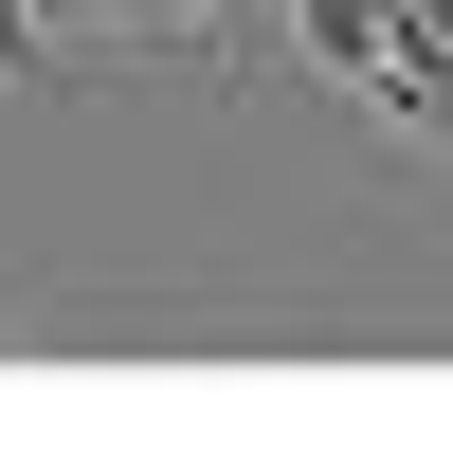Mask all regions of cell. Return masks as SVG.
I'll return each instance as SVG.
<instances>
[{"label": "cell", "mask_w": 453, "mask_h": 453, "mask_svg": "<svg viewBox=\"0 0 453 453\" xmlns=\"http://www.w3.org/2000/svg\"><path fill=\"white\" fill-rule=\"evenodd\" d=\"M273 55H290V73H326V91H381L399 0H273Z\"/></svg>", "instance_id": "1"}, {"label": "cell", "mask_w": 453, "mask_h": 453, "mask_svg": "<svg viewBox=\"0 0 453 453\" xmlns=\"http://www.w3.org/2000/svg\"><path fill=\"white\" fill-rule=\"evenodd\" d=\"M363 109H399L418 145H453V0H399V55H381Z\"/></svg>", "instance_id": "2"}, {"label": "cell", "mask_w": 453, "mask_h": 453, "mask_svg": "<svg viewBox=\"0 0 453 453\" xmlns=\"http://www.w3.org/2000/svg\"><path fill=\"white\" fill-rule=\"evenodd\" d=\"M55 73V0H0V91H36Z\"/></svg>", "instance_id": "3"}]
</instances>
